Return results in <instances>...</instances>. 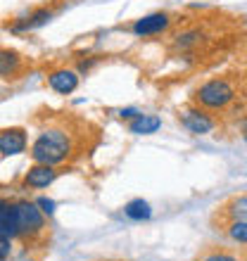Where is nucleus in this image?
<instances>
[{"mask_svg": "<svg viewBox=\"0 0 247 261\" xmlns=\"http://www.w3.org/2000/svg\"><path fill=\"white\" fill-rule=\"evenodd\" d=\"M76 152V138L71 128L64 124H50L45 128L38 130L36 140L31 143V159L34 164H48V166H60L71 154Z\"/></svg>", "mask_w": 247, "mask_h": 261, "instance_id": "1", "label": "nucleus"}, {"mask_svg": "<svg viewBox=\"0 0 247 261\" xmlns=\"http://www.w3.org/2000/svg\"><path fill=\"white\" fill-rule=\"evenodd\" d=\"M192 100L207 112H219L235 100V88L228 79H209L192 90Z\"/></svg>", "mask_w": 247, "mask_h": 261, "instance_id": "2", "label": "nucleus"}, {"mask_svg": "<svg viewBox=\"0 0 247 261\" xmlns=\"http://www.w3.org/2000/svg\"><path fill=\"white\" fill-rule=\"evenodd\" d=\"M17 209V223H19V235L24 240H34L45 230V214L38 206V202H29V199H19L14 202Z\"/></svg>", "mask_w": 247, "mask_h": 261, "instance_id": "3", "label": "nucleus"}, {"mask_svg": "<svg viewBox=\"0 0 247 261\" xmlns=\"http://www.w3.org/2000/svg\"><path fill=\"white\" fill-rule=\"evenodd\" d=\"M179 119H181V124H183V128L188 133H192V136H207L216 126V121L202 107H190V110L179 112Z\"/></svg>", "mask_w": 247, "mask_h": 261, "instance_id": "4", "label": "nucleus"}, {"mask_svg": "<svg viewBox=\"0 0 247 261\" xmlns=\"http://www.w3.org/2000/svg\"><path fill=\"white\" fill-rule=\"evenodd\" d=\"M169 24H171V17L166 12H152V14H145V17L133 21L131 31L136 36H140V38H147V36H157V34H162V31H166Z\"/></svg>", "mask_w": 247, "mask_h": 261, "instance_id": "5", "label": "nucleus"}, {"mask_svg": "<svg viewBox=\"0 0 247 261\" xmlns=\"http://www.w3.org/2000/svg\"><path fill=\"white\" fill-rule=\"evenodd\" d=\"M27 145H29L27 130L19 128V126L0 130V154L3 157H14V154L27 152Z\"/></svg>", "mask_w": 247, "mask_h": 261, "instance_id": "6", "label": "nucleus"}, {"mask_svg": "<svg viewBox=\"0 0 247 261\" xmlns=\"http://www.w3.org/2000/svg\"><path fill=\"white\" fill-rule=\"evenodd\" d=\"M60 176L55 166H48V164H34L24 173V180H21V186L29 188V190H43V188H48L55 183V178Z\"/></svg>", "mask_w": 247, "mask_h": 261, "instance_id": "7", "label": "nucleus"}, {"mask_svg": "<svg viewBox=\"0 0 247 261\" xmlns=\"http://www.w3.org/2000/svg\"><path fill=\"white\" fill-rule=\"evenodd\" d=\"M48 86L60 95H71L76 88H79V71L67 67L53 69L48 74Z\"/></svg>", "mask_w": 247, "mask_h": 261, "instance_id": "8", "label": "nucleus"}, {"mask_svg": "<svg viewBox=\"0 0 247 261\" xmlns=\"http://www.w3.org/2000/svg\"><path fill=\"white\" fill-rule=\"evenodd\" d=\"M0 235L5 238H21L19 235V223H17V209H14V202H7L3 199L0 204Z\"/></svg>", "mask_w": 247, "mask_h": 261, "instance_id": "9", "label": "nucleus"}, {"mask_svg": "<svg viewBox=\"0 0 247 261\" xmlns=\"http://www.w3.org/2000/svg\"><path fill=\"white\" fill-rule=\"evenodd\" d=\"M162 128V119L157 114H138L136 119H131L129 130L136 136H152Z\"/></svg>", "mask_w": 247, "mask_h": 261, "instance_id": "10", "label": "nucleus"}, {"mask_svg": "<svg viewBox=\"0 0 247 261\" xmlns=\"http://www.w3.org/2000/svg\"><path fill=\"white\" fill-rule=\"evenodd\" d=\"M124 214H126L131 221H147L152 216V206H150V202H145L143 197H138V199H131L129 204L124 206Z\"/></svg>", "mask_w": 247, "mask_h": 261, "instance_id": "11", "label": "nucleus"}, {"mask_svg": "<svg viewBox=\"0 0 247 261\" xmlns=\"http://www.w3.org/2000/svg\"><path fill=\"white\" fill-rule=\"evenodd\" d=\"M21 67V57L14 53V50H3L0 53V74L5 76V79H12V76H17V71H19Z\"/></svg>", "mask_w": 247, "mask_h": 261, "instance_id": "12", "label": "nucleus"}, {"mask_svg": "<svg viewBox=\"0 0 247 261\" xmlns=\"http://www.w3.org/2000/svg\"><path fill=\"white\" fill-rule=\"evenodd\" d=\"M231 221H247V197H235L226 206Z\"/></svg>", "mask_w": 247, "mask_h": 261, "instance_id": "13", "label": "nucleus"}, {"mask_svg": "<svg viewBox=\"0 0 247 261\" xmlns=\"http://www.w3.org/2000/svg\"><path fill=\"white\" fill-rule=\"evenodd\" d=\"M50 19H53V10H38V12H34L21 27H17V29H38V27H43V24H48Z\"/></svg>", "mask_w": 247, "mask_h": 261, "instance_id": "14", "label": "nucleus"}, {"mask_svg": "<svg viewBox=\"0 0 247 261\" xmlns=\"http://www.w3.org/2000/svg\"><path fill=\"white\" fill-rule=\"evenodd\" d=\"M228 235H231L235 242L247 245V221H231V226H228Z\"/></svg>", "mask_w": 247, "mask_h": 261, "instance_id": "15", "label": "nucleus"}, {"mask_svg": "<svg viewBox=\"0 0 247 261\" xmlns=\"http://www.w3.org/2000/svg\"><path fill=\"white\" fill-rule=\"evenodd\" d=\"M10 252H12V238H5V235H0V256H3V261H7Z\"/></svg>", "mask_w": 247, "mask_h": 261, "instance_id": "16", "label": "nucleus"}, {"mask_svg": "<svg viewBox=\"0 0 247 261\" xmlns=\"http://www.w3.org/2000/svg\"><path fill=\"white\" fill-rule=\"evenodd\" d=\"M200 261H240V259L233 254H226V252H214V254H207L205 259H200Z\"/></svg>", "mask_w": 247, "mask_h": 261, "instance_id": "17", "label": "nucleus"}, {"mask_svg": "<svg viewBox=\"0 0 247 261\" xmlns=\"http://www.w3.org/2000/svg\"><path fill=\"white\" fill-rule=\"evenodd\" d=\"M36 202H38V206L43 209V214H45V216H53V214H55V202H53V199H48V197H38Z\"/></svg>", "mask_w": 247, "mask_h": 261, "instance_id": "18", "label": "nucleus"}, {"mask_svg": "<svg viewBox=\"0 0 247 261\" xmlns=\"http://www.w3.org/2000/svg\"><path fill=\"white\" fill-rule=\"evenodd\" d=\"M138 114H140V112L133 110V107H129V110H121V112H119V117H121V119H136Z\"/></svg>", "mask_w": 247, "mask_h": 261, "instance_id": "19", "label": "nucleus"}, {"mask_svg": "<svg viewBox=\"0 0 247 261\" xmlns=\"http://www.w3.org/2000/svg\"><path fill=\"white\" fill-rule=\"evenodd\" d=\"M29 261H34V259H29Z\"/></svg>", "mask_w": 247, "mask_h": 261, "instance_id": "20", "label": "nucleus"}]
</instances>
